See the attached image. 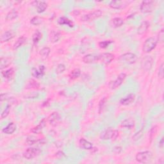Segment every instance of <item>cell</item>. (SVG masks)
I'll return each mask as SVG.
<instances>
[{
	"label": "cell",
	"mask_w": 164,
	"mask_h": 164,
	"mask_svg": "<svg viewBox=\"0 0 164 164\" xmlns=\"http://www.w3.org/2000/svg\"><path fill=\"white\" fill-rule=\"evenodd\" d=\"M119 136V132L116 129H114L111 128H107L106 129L101 133L100 138L102 140H116Z\"/></svg>",
	"instance_id": "cell-1"
},
{
	"label": "cell",
	"mask_w": 164,
	"mask_h": 164,
	"mask_svg": "<svg viewBox=\"0 0 164 164\" xmlns=\"http://www.w3.org/2000/svg\"><path fill=\"white\" fill-rule=\"evenodd\" d=\"M152 156H153V155H152L151 151H146L138 152L135 158H136V160L139 163H148L152 160Z\"/></svg>",
	"instance_id": "cell-2"
},
{
	"label": "cell",
	"mask_w": 164,
	"mask_h": 164,
	"mask_svg": "<svg viewBox=\"0 0 164 164\" xmlns=\"http://www.w3.org/2000/svg\"><path fill=\"white\" fill-rule=\"evenodd\" d=\"M157 42V40L154 37H149L147 38L143 44V52L145 53L151 52L152 50H153L156 48Z\"/></svg>",
	"instance_id": "cell-3"
},
{
	"label": "cell",
	"mask_w": 164,
	"mask_h": 164,
	"mask_svg": "<svg viewBox=\"0 0 164 164\" xmlns=\"http://www.w3.org/2000/svg\"><path fill=\"white\" fill-rule=\"evenodd\" d=\"M138 59L137 56L133 53H126L121 55L118 58V60L125 62L128 64H133L137 62Z\"/></svg>",
	"instance_id": "cell-4"
},
{
	"label": "cell",
	"mask_w": 164,
	"mask_h": 164,
	"mask_svg": "<svg viewBox=\"0 0 164 164\" xmlns=\"http://www.w3.org/2000/svg\"><path fill=\"white\" fill-rule=\"evenodd\" d=\"M41 153L40 149L37 148H30L27 149L23 153V157L27 160H32L36 158Z\"/></svg>",
	"instance_id": "cell-5"
},
{
	"label": "cell",
	"mask_w": 164,
	"mask_h": 164,
	"mask_svg": "<svg viewBox=\"0 0 164 164\" xmlns=\"http://www.w3.org/2000/svg\"><path fill=\"white\" fill-rule=\"evenodd\" d=\"M102 14H103L102 11L100 10H97L94 11L92 12L82 15V17L81 18V20L84 22L92 21L96 19L99 18L100 17H101V15H102Z\"/></svg>",
	"instance_id": "cell-6"
},
{
	"label": "cell",
	"mask_w": 164,
	"mask_h": 164,
	"mask_svg": "<svg viewBox=\"0 0 164 164\" xmlns=\"http://www.w3.org/2000/svg\"><path fill=\"white\" fill-rule=\"evenodd\" d=\"M126 78V75L125 73H121L118 75L117 78H116V80L114 81H112L110 82L109 84V87L112 89V90H114L118 88L120 85H121V84L123 83Z\"/></svg>",
	"instance_id": "cell-7"
},
{
	"label": "cell",
	"mask_w": 164,
	"mask_h": 164,
	"mask_svg": "<svg viewBox=\"0 0 164 164\" xmlns=\"http://www.w3.org/2000/svg\"><path fill=\"white\" fill-rule=\"evenodd\" d=\"M155 2L151 0H146L142 2L140 7V10L142 13H150L154 8Z\"/></svg>",
	"instance_id": "cell-8"
},
{
	"label": "cell",
	"mask_w": 164,
	"mask_h": 164,
	"mask_svg": "<svg viewBox=\"0 0 164 164\" xmlns=\"http://www.w3.org/2000/svg\"><path fill=\"white\" fill-rule=\"evenodd\" d=\"M153 65V59L151 56H146L141 61V67L144 71H149Z\"/></svg>",
	"instance_id": "cell-9"
},
{
	"label": "cell",
	"mask_w": 164,
	"mask_h": 164,
	"mask_svg": "<svg viewBox=\"0 0 164 164\" xmlns=\"http://www.w3.org/2000/svg\"><path fill=\"white\" fill-rule=\"evenodd\" d=\"M130 3H132V2L127 1V0H124V1L116 0V1H112L109 4V6L113 9L121 10L126 7Z\"/></svg>",
	"instance_id": "cell-10"
},
{
	"label": "cell",
	"mask_w": 164,
	"mask_h": 164,
	"mask_svg": "<svg viewBox=\"0 0 164 164\" xmlns=\"http://www.w3.org/2000/svg\"><path fill=\"white\" fill-rule=\"evenodd\" d=\"M99 62H102V63L108 65L110 64L111 62L114 59V55L110 53H104L98 55Z\"/></svg>",
	"instance_id": "cell-11"
},
{
	"label": "cell",
	"mask_w": 164,
	"mask_h": 164,
	"mask_svg": "<svg viewBox=\"0 0 164 164\" xmlns=\"http://www.w3.org/2000/svg\"><path fill=\"white\" fill-rule=\"evenodd\" d=\"M61 121V117L59 113L57 112H54L48 117V122L50 125L52 126H56L59 125Z\"/></svg>",
	"instance_id": "cell-12"
},
{
	"label": "cell",
	"mask_w": 164,
	"mask_h": 164,
	"mask_svg": "<svg viewBox=\"0 0 164 164\" xmlns=\"http://www.w3.org/2000/svg\"><path fill=\"white\" fill-rule=\"evenodd\" d=\"M31 4L36 7L37 12L39 14L44 12L48 8V4L44 2H39V1H33L31 3Z\"/></svg>",
	"instance_id": "cell-13"
},
{
	"label": "cell",
	"mask_w": 164,
	"mask_h": 164,
	"mask_svg": "<svg viewBox=\"0 0 164 164\" xmlns=\"http://www.w3.org/2000/svg\"><path fill=\"white\" fill-rule=\"evenodd\" d=\"M45 67L44 65L39 66L38 68L36 67H33L32 69V75L36 78H39L42 77L45 74Z\"/></svg>",
	"instance_id": "cell-14"
},
{
	"label": "cell",
	"mask_w": 164,
	"mask_h": 164,
	"mask_svg": "<svg viewBox=\"0 0 164 164\" xmlns=\"http://www.w3.org/2000/svg\"><path fill=\"white\" fill-rule=\"evenodd\" d=\"M83 62L85 64H94L99 62L98 55L89 54L83 56Z\"/></svg>",
	"instance_id": "cell-15"
},
{
	"label": "cell",
	"mask_w": 164,
	"mask_h": 164,
	"mask_svg": "<svg viewBox=\"0 0 164 164\" xmlns=\"http://www.w3.org/2000/svg\"><path fill=\"white\" fill-rule=\"evenodd\" d=\"M135 99V95L134 94H129L126 97L122 98L119 103L121 105L123 106H128L130 104H132Z\"/></svg>",
	"instance_id": "cell-16"
},
{
	"label": "cell",
	"mask_w": 164,
	"mask_h": 164,
	"mask_svg": "<svg viewBox=\"0 0 164 164\" xmlns=\"http://www.w3.org/2000/svg\"><path fill=\"white\" fill-rule=\"evenodd\" d=\"M46 119H43L40 122V123H39V124H38V125L35 127H33L31 129V132L35 134L41 133L44 128L46 126Z\"/></svg>",
	"instance_id": "cell-17"
},
{
	"label": "cell",
	"mask_w": 164,
	"mask_h": 164,
	"mask_svg": "<svg viewBox=\"0 0 164 164\" xmlns=\"http://www.w3.org/2000/svg\"><path fill=\"white\" fill-rule=\"evenodd\" d=\"M80 146L81 147V148L85 149V150H91L93 149V144L90 142L89 141L85 140V139L82 138L80 140Z\"/></svg>",
	"instance_id": "cell-18"
},
{
	"label": "cell",
	"mask_w": 164,
	"mask_h": 164,
	"mask_svg": "<svg viewBox=\"0 0 164 164\" xmlns=\"http://www.w3.org/2000/svg\"><path fill=\"white\" fill-rule=\"evenodd\" d=\"M26 142L29 145H33V144H44L46 143V140H45L44 139L38 140L35 137L29 136V137H28L26 139Z\"/></svg>",
	"instance_id": "cell-19"
},
{
	"label": "cell",
	"mask_w": 164,
	"mask_h": 164,
	"mask_svg": "<svg viewBox=\"0 0 164 164\" xmlns=\"http://www.w3.org/2000/svg\"><path fill=\"white\" fill-rule=\"evenodd\" d=\"M16 124L14 122H10L9 123L8 125L4 128L3 129H2V132L5 133V134H7V135H10V134H12L15 130H16Z\"/></svg>",
	"instance_id": "cell-20"
},
{
	"label": "cell",
	"mask_w": 164,
	"mask_h": 164,
	"mask_svg": "<svg viewBox=\"0 0 164 164\" xmlns=\"http://www.w3.org/2000/svg\"><path fill=\"white\" fill-rule=\"evenodd\" d=\"M121 126L131 129L135 127V121L132 118H128L121 122Z\"/></svg>",
	"instance_id": "cell-21"
},
{
	"label": "cell",
	"mask_w": 164,
	"mask_h": 164,
	"mask_svg": "<svg viewBox=\"0 0 164 164\" xmlns=\"http://www.w3.org/2000/svg\"><path fill=\"white\" fill-rule=\"evenodd\" d=\"M14 37V35L12 32L11 31H7L4 32L3 34L1 36V42L3 43V42H7L8 41H9L10 40H11L13 37Z\"/></svg>",
	"instance_id": "cell-22"
},
{
	"label": "cell",
	"mask_w": 164,
	"mask_h": 164,
	"mask_svg": "<svg viewBox=\"0 0 164 164\" xmlns=\"http://www.w3.org/2000/svg\"><path fill=\"white\" fill-rule=\"evenodd\" d=\"M61 33L60 32L58 31H55V30H52L50 32L49 34V38L50 41L53 43L57 42L61 37Z\"/></svg>",
	"instance_id": "cell-23"
},
{
	"label": "cell",
	"mask_w": 164,
	"mask_h": 164,
	"mask_svg": "<svg viewBox=\"0 0 164 164\" xmlns=\"http://www.w3.org/2000/svg\"><path fill=\"white\" fill-rule=\"evenodd\" d=\"M58 23L60 25H67L70 28L74 27V22L71 21L69 19L65 18V17H61L58 19Z\"/></svg>",
	"instance_id": "cell-24"
},
{
	"label": "cell",
	"mask_w": 164,
	"mask_h": 164,
	"mask_svg": "<svg viewBox=\"0 0 164 164\" xmlns=\"http://www.w3.org/2000/svg\"><path fill=\"white\" fill-rule=\"evenodd\" d=\"M149 24L148 21H143L142 23L140 24V26L138 28V33L139 35H142L144 34V33L146 32V31L148 30L149 28Z\"/></svg>",
	"instance_id": "cell-25"
},
{
	"label": "cell",
	"mask_w": 164,
	"mask_h": 164,
	"mask_svg": "<svg viewBox=\"0 0 164 164\" xmlns=\"http://www.w3.org/2000/svg\"><path fill=\"white\" fill-rule=\"evenodd\" d=\"M39 87H40V84H39L36 80H33V79H30V80L27 82L25 88L26 89H38Z\"/></svg>",
	"instance_id": "cell-26"
},
{
	"label": "cell",
	"mask_w": 164,
	"mask_h": 164,
	"mask_svg": "<svg viewBox=\"0 0 164 164\" xmlns=\"http://www.w3.org/2000/svg\"><path fill=\"white\" fill-rule=\"evenodd\" d=\"M2 75L3 77H4L7 80H10L12 79L14 75V70L13 68H10L7 71H2Z\"/></svg>",
	"instance_id": "cell-27"
},
{
	"label": "cell",
	"mask_w": 164,
	"mask_h": 164,
	"mask_svg": "<svg viewBox=\"0 0 164 164\" xmlns=\"http://www.w3.org/2000/svg\"><path fill=\"white\" fill-rule=\"evenodd\" d=\"M26 40V38L24 36H21L18 38V40L15 41L13 46V49L14 50L18 49L19 48H20L22 44H23Z\"/></svg>",
	"instance_id": "cell-28"
},
{
	"label": "cell",
	"mask_w": 164,
	"mask_h": 164,
	"mask_svg": "<svg viewBox=\"0 0 164 164\" xmlns=\"http://www.w3.org/2000/svg\"><path fill=\"white\" fill-rule=\"evenodd\" d=\"M42 38V33L39 30H36L35 32L33 34L32 37V41L34 44H37L39 41H41V39Z\"/></svg>",
	"instance_id": "cell-29"
},
{
	"label": "cell",
	"mask_w": 164,
	"mask_h": 164,
	"mask_svg": "<svg viewBox=\"0 0 164 164\" xmlns=\"http://www.w3.org/2000/svg\"><path fill=\"white\" fill-rule=\"evenodd\" d=\"M18 11H16L15 10H12L7 14L6 20H7V21L14 20L15 18H18Z\"/></svg>",
	"instance_id": "cell-30"
},
{
	"label": "cell",
	"mask_w": 164,
	"mask_h": 164,
	"mask_svg": "<svg viewBox=\"0 0 164 164\" xmlns=\"http://www.w3.org/2000/svg\"><path fill=\"white\" fill-rule=\"evenodd\" d=\"M11 64V60L8 58H1L0 60V68L2 70L3 69L7 67Z\"/></svg>",
	"instance_id": "cell-31"
},
{
	"label": "cell",
	"mask_w": 164,
	"mask_h": 164,
	"mask_svg": "<svg viewBox=\"0 0 164 164\" xmlns=\"http://www.w3.org/2000/svg\"><path fill=\"white\" fill-rule=\"evenodd\" d=\"M107 103V98L105 97L103 99H101L99 103V108H98V112L99 114H101L102 113L105 108V106Z\"/></svg>",
	"instance_id": "cell-32"
},
{
	"label": "cell",
	"mask_w": 164,
	"mask_h": 164,
	"mask_svg": "<svg viewBox=\"0 0 164 164\" xmlns=\"http://www.w3.org/2000/svg\"><path fill=\"white\" fill-rule=\"evenodd\" d=\"M112 25L115 28L121 27L124 24V21L121 18H115L112 20Z\"/></svg>",
	"instance_id": "cell-33"
},
{
	"label": "cell",
	"mask_w": 164,
	"mask_h": 164,
	"mask_svg": "<svg viewBox=\"0 0 164 164\" xmlns=\"http://www.w3.org/2000/svg\"><path fill=\"white\" fill-rule=\"evenodd\" d=\"M81 75V71L80 69H73L69 75V77L72 80H75V79L80 77Z\"/></svg>",
	"instance_id": "cell-34"
},
{
	"label": "cell",
	"mask_w": 164,
	"mask_h": 164,
	"mask_svg": "<svg viewBox=\"0 0 164 164\" xmlns=\"http://www.w3.org/2000/svg\"><path fill=\"white\" fill-rule=\"evenodd\" d=\"M51 52V49L48 47H44L39 52V54L42 56L43 59H46L49 56Z\"/></svg>",
	"instance_id": "cell-35"
},
{
	"label": "cell",
	"mask_w": 164,
	"mask_h": 164,
	"mask_svg": "<svg viewBox=\"0 0 164 164\" xmlns=\"http://www.w3.org/2000/svg\"><path fill=\"white\" fill-rule=\"evenodd\" d=\"M42 21H43L42 18H40V17H38V16H35V17H33V18L30 20V23L33 25L37 26V25H41L42 22Z\"/></svg>",
	"instance_id": "cell-36"
},
{
	"label": "cell",
	"mask_w": 164,
	"mask_h": 164,
	"mask_svg": "<svg viewBox=\"0 0 164 164\" xmlns=\"http://www.w3.org/2000/svg\"><path fill=\"white\" fill-rule=\"evenodd\" d=\"M10 109H11V106L10 105H8L6 108H5V109L4 110V111L2 112V114L1 115V118L2 119H3L6 118L10 113Z\"/></svg>",
	"instance_id": "cell-37"
},
{
	"label": "cell",
	"mask_w": 164,
	"mask_h": 164,
	"mask_svg": "<svg viewBox=\"0 0 164 164\" xmlns=\"http://www.w3.org/2000/svg\"><path fill=\"white\" fill-rule=\"evenodd\" d=\"M112 41H101L99 42V46L102 48V49H105L108 46H109V45L112 43H113Z\"/></svg>",
	"instance_id": "cell-38"
},
{
	"label": "cell",
	"mask_w": 164,
	"mask_h": 164,
	"mask_svg": "<svg viewBox=\"0 0 164 164\" xmlns=\"http://www.w3.org/2000/svg\"><path fill=\"white\" fill-rule=\"evenodd\" d=\"M66 69L65 65L63 64H60L57 66V68L56 69V72L58 73V74H61V73L64 72Z\"/></svg>",
	"instance_id": "cell-39"
},
{
	"label": "cell",
	"mask_w": 164,
	"mask_h": 164,
	"mask_svg": "<svg viewBox=\"0 0 164 164\" xmlns=\"http://www.w3.org/2000/svg\"><path fill=\"white\" fill-rule=\"evenodd\" d=\"M143 133H144V129H141L139 132H138L136 134H135L134 136L133 137V139L134 140H139L141 137L143 135Z\"/></svg>",
	"instance_id": "cell-40"
},
{
	"label": "cell",
	"mask_w": 164,
	"mask_h": 164,
	"mask_svg": "<svg viewBox=\"0 0 164 164\" xmlns=\"http://www.w3.org/2000/svg\"><path fill=\"white\" fill-rule=\"evenodd\" d=\"M164 64L162 63L159 67V70H158V76L160 79L163 78V74H164Z\"/></svg>",
	"instance_id": "cell-41"
},
{
	"label": "cell",
	"mask_w": 164,
	"mask_h": 164,
	"mask_svg": "<svg viewBox=\"0 0 164 164\" xmlns=\"http://www.w3.org/2000/svg\"><path fill=\"white\" fill-rule=\"evenodd\" d=\"M163 35H164V33H163V29H162L160 32L159 33H158V41H159L160 42H162L163 41Z\"/></svg>",
	"instance_id": "cell-42"
},
{
	"label": "cell",
	"mask_w": 164,
	"mask_h": 164,
	"mask_svg": "<svg viewBox=\"0 0 164 164\" xmlns=\"http://www.w3.org/2000/svg\"><path fill=\"white\" fill-rule=\"evenodd\" d=\"M113 151H114L115 154H119L122 151V148L121 146H115L114 148Z\"/></svg>",
	"instance_id": "cell-43"
},
{
	"label": "cell",
	"mask_w": 164,
	"mask_h": 164,
	"mask_svg": "<svg viewBox=\"0 0 164 164\" xmlns=\"http://www.w3.org/2000/svg\"><path fill=\"white\" fill-rule=\"evenodd\" d=\"M9 98H8V94H2L1 95H0V100H1L2 102L5 100H7V99H9Z\"/></svg>",
	"instance_id": "cell-44"
},
{
	"label": "cell",
	"mask_w": 164,
	"mask_h": 164,
	"mask_svg": "<svg viewBox=\"0 0 164 164\" xmlns=\"http://www.w3.org/2000/svg\"><path fill=\"white\" fill-rule=\"evenodd\" d=\"M56 156H57L58 157H62V156H65V155L62 151H59L57 153H56Z\"/></svg>",
	"instance_id": "cell-45"
},
{
	"label": "cell",
	"mask_w": 164,
	"mask_h": 164,
	"mask_svg": "<svg viewBox=\"0 0 164 164\" xmlns=\"http://www.w3.org/2000/svg\"><path fill=\"white\" fill-rule=\"evenodd\" d=\"M159 146H160V148L163 149V139L162 138L160 141V142H159Z\"/></svg>",
	"instance_id": "cell-46"
},
{
	"label": "cell",
	"mask_w": 164,
	"mask_h": 164,
	"mask_svg": "<svg viewBox=\"0 0 164 164\" xmlns=\"http://www.w3.org/2000/svg\"><path fill=\"white\" fill-rule=\"evenodd\" d=\"M73 14H74V15H78L79 14H80V12H79L78 10H75L74 12H73Z\"/></svg>",
	"instance_id": "cell-47"
}]
</instances>
